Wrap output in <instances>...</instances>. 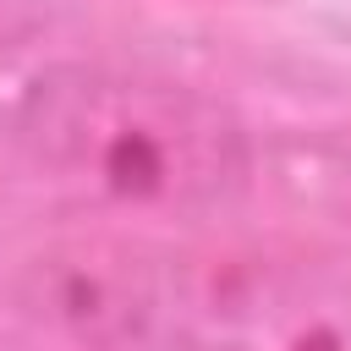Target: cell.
Wrapping results in <instances>:
<instances>
[{
	"label": "cell",
	"instance_id": "6da1fadb",
	"mask_svg": "<svg viewBox=\"0 0 351 351\" xmlns=\"http://www.w3.org/2000/svg\"><path fill=\"white\" fill-rule=\"evenodd\" d=\"M16 296L93 351H351V274L165 236H71Z\"/></svg>",
	"mask_w": 351,
	"mask_h": 351
},
{
	"label": "cell",
	"instance_id": "7a4b0ae2",
	"mask_svg": "<svg viewBox=\"0 0 351 351\" xmlns=\"http://www.w3.org/2000/svg\"><path fill=\"white\" fill-rule=\"evenodd\" d=\"M5 143L60 197L121 219H203L252 181V137L236 110L143 66H44L11 99Z\"/></svg>",
	"mask_w": 351,
	"mask_h": 351
}]
</instances>
